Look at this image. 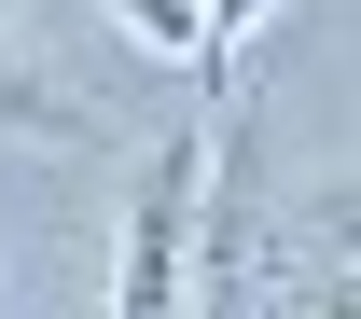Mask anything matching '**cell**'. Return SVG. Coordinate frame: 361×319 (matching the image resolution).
I'll list each match as a JSON object with an SVG mask.
<instances>
[{
    "mask_svg": "<svg viewBox=\"0 0 361 319\" xmlns=\"http://www.w3.org/2000/svg\"><path fill=\"white\" fill-rule=\"evenodd\" d=\"M195 181H209V125H167L153 153H139L126 264H111V319H180V277H195Z\"/></svg>",
    "mask_w": 361,
    "mask_h": 319,
    "instance_id": "obj_1",
    "label": "cell"
},
{
    "mask_svg": "<svg viewBox=\"0 0 361 319\" xmlns=\"http://www.w3.org/2000/svg\"><path fill=\"white\" fill-rule=\"evenodd\" d=\"M0 139H14V153H97V97L70 84V70H42V42H28V28H0Z\"/></svg>",
    "mask_w": 361,
    "mask_h": 319,
    "instance_id": "obj_2",
    "label": "cell"
},
{
    "mask_svg": "<svg viewBox=\"0 0 361 319\" xmlns=\"http://www.w3.org/2000/svg\"><path fill=\"white\" fill-rule=\"evenodd\" d=\"M111 14H126V28H139L153 56H209V28H195V0H111Z\"/></svg>",
    "mask_w": 361,
    "mask_h": 319,
    "instance_id": "obj_3",
    "label": "cell"
},
{
    "mask_svg": "<svg viewBox=\"0 0 361 319\" xmlns=\"http://www.w3.org/2000/svg\"><path fill=\"white\" fill-rule=\"evenodd\" d=\"M250 14H264V0H195V28H209V56H236V42H250Z\"/></svg>",
    "mask_w": 361,
    "mask_h": 319,
    "instance_id": "obj_4",
    "label": "cell"
}]
</instances>
